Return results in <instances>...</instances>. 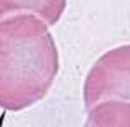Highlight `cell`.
<instances>
[{"label": "cell", "instance_id": "cell-4", "mask_svg": "<svg viewBox=\"0 0 130 127\" xmlns=\"http://www.w3.org/2000/svg\"><path fill=\"white\" fill-rule=\"evenodd\" d=\"M83 127H130V102L104 101L88 110Z\"/></svg>", "mask_w": 130, "mask_h": 127}, {"label": "cell", "instance_id": "cell-2", "mask_svg": "<svg viewBox=\"0 0 130 127\" xmlns=\"http://www.w3.org/2000/svg\"><path fill=\"white\" fill-rule=\"evenodd\" d=\"M130 102V45L105 52L90 68L83 87L87 110L104 101Z\"/></svg>", "mask_w": 130, "mask_h": 127}, {"label": "cell", "instance_id": "cell-1", "mask_svg": "<svg viewBox=\"0 0 130 127\" xmlns=\"http://www.w3.org/2000/svg\"><path fill=\"white\" fill-rule=\"evenodd\" d=\"M59 73L48 24L21 13L0 21V107L20 112L46 96Z\"/></svg>", "mask_w": 130, "mask_h": 127}, {"label": "cell", "instance_id": "cell-3", "mask_svg": "<svg viewBox=\"0 0 130 127\" xmlns=\"http://www.w3.org/2000/svg\"><path fill=\"white\" fill-rule=\"evenodd\" d=\"M67 0H0V21L21 13L34 14L48 25L60 20Z\"/></svg>", "mask_w": 130, "mask_h": 127}]
</instances>
